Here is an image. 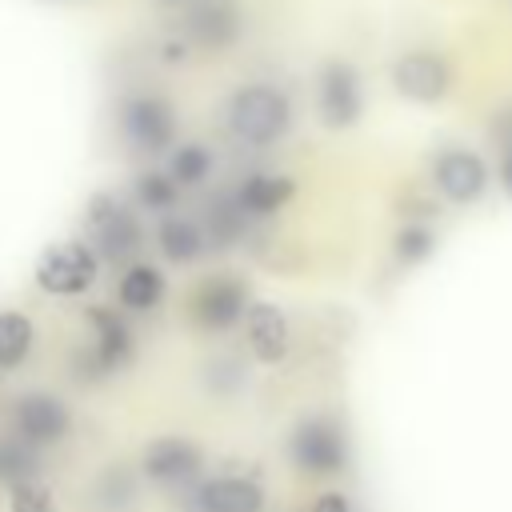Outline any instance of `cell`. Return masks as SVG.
Masks as SVG:
<instances>
[{"mask_svg":"<svg viewBox=\"0 0 512 512\" xmlns=\"http://www.w3.org/2000/svg\"><path fill=\"white\" fill-rule=\"evenodd\" d=\"M100 272V256L92 252V244L84 240H56L44 248L40 264H36V284L52 296H80L92 288Z\"/></svg>","mask_w":512,"mask_h":512,"instance_id":"4","label":"cell"},{"mask_svg":"<svg viewBox=\"0 0 512 512\" xmlns=\"http://www.w3.org/2000/svg\"><path fill=\"white\" fill-rule=\"evenodd\" d=\"M12 424H16V440H24L28 448H48L68 436L72 412L52 392H24L12 408Z\"/></svg>","mask_w":512,"mask_h":512,"instance_id":"10","label":"cell"},{"mask_svg":"<svg viewBox=\"0 0 512 512\" xmlns=\"http://www.w3.org/2000/svg\"><path fill=\"white\" fill-rule=\"evenodd\" d=\"M248 308V292L236 276H208L188 300V312L204 332H228L236 320L248 316Z\"/></svg>","mask_w":512,"mask_h":512,"instance_id":"9","label":"cell"},{"mask_svg":"<svg viewBox=\"0 0 512 512\" xmlns=\"http://www.w3.org/2000/svg\"><path fill=\"white\" fill-rule=\"evenodd\" d=\"M240 212H244V204L236 200V204H224V208H212V244H232L236 236H240Z\"/></svg>","mask_w":512,"mask_h":512,"instance_id":"26","label":"cell"},{"mask_svg":"<svg viewBox=\"0 0 512 512\" xmlns=\"http://www.w3.org/2000/svg\"><path fill=\"white\" fill-rule=\"evenodd\" d=\"M116 296H120V304H124L128 312H148V308H156L160 296H164V276H160L152 264H132V268L120 276Z\"/></svg>","mask_w":512,"mask_h":512,"instance_id":"18","label":"cell"},{"mask_svg":"<svg viewBox=\"0 0 512 512\" xmlns=\"http://www.w3.org/2000/svg\"><path fill=\"white\" fill-rule=\"evenodd\" d=\"M316 112L320 124L340 132L352 128L364 112V88H360V72L348 60H328L316 76Z\"/></svg>","mask_w":512,"mask_h":512,"instance_id":"5","label":"cell"},{"mask_svg":"<svg viewBox=\"0 0 512 512\" xmlns=\"http://www.w3.org/2000/svg\"><path fill=\"white\" fill-rule=\"evenodd\" d=\"M308 512H352V504H348L344 492H320V496L312 500Z\"/></svg>","mask_w":512,"mask_h":512,"instance_id":"27","label":"cell"},{"mask_svg":"<svg viewBox=\"0 0 512 512\" xmlns=\"http://www.w3.org/2000/svg\"><path fill=\"white\" fill-rule=\"evenodd\" d=\"M32 352V320L24 312H0V368L24 364Z\"/></svg>","mask_w":512,"mask_h":512,"instance_id":"19","label":"cell"},{"mask_svg":"<svg viewBox=\"0 0 512 512\" xmlns=\"http://www.w3.org/2000/svg\"><path fill=\"white\" fill-rule=\"evenodd\" d=\"M292 192H296V184L288 180V176H272V172H256V176H248L244 184H240V204H244V212H256V216H268V212H276V208H284L288 200H292Z\"/></svg>","mask_w":512,"mask_h":512,"instance_id":"17","label":"cell"},{"mask_svg":"<svg viewBox=\"0 0 512 512\" xmlns=\"http://www.w3.org/2000/svg\"><path fill=\"white\" fill-rule=\"evenodd\" d=\"M392 84L404 100H416V104H436L448 96L452 88V68L440 52H428V48H416V52H404L396 64H392Z\"/></svg>","mask_w":512,"mask_h":512,"instance_id":"8","label":"cell"},{"mask_svg":"<svg viewBox=\"0 0 512 512\" xmlns=\"http://www.w3.org/2000/svg\"><path fill=\"white\" fill-rule=\"evenodd\" d=\"M432 252H436V232H432L428 224L408 220V224L396 228V240H392V256H396V264H404V268L424 264Z\"/></svg>","mask_w":512,"mask_h":512,"instance_id":"20","label":"cell"},{"mask_svg":"<svg viewBox=\"0 0 512 512\" xmlns=\"http://www.w3.org/2000/svg\"><path fill=\"white\" fill-rule=\"evenodd\" d=\"M136 200L144 208H172L176 204V180L164 172H144L136 180Z\"/></svg>","mask_w":512,"mask_h":512,"instance_id":"25","label":"cell"},{"mask_svg":"<svg viewBox=\"0 0 512 512\" xmlns=\"http://www.w3.org/2000/svg\"><path fill=\"white\" fill-rule=\"evenodd\" d=\"M184 28H188V40L196 44H208V48L232 44L240 36V8L236 0H192L184 12Z\"/></svg>","mask_w":512,"mask_h":512,"instance_id":"14","label":"cell"},{"mask_svg":"<svg viewBox=\"0 0 512 512\" xmlns=\"http://www.w3.org/2000/svg\"><path fill=\"white\" fill-rule=\"evenodd\" d=\"M244 332H248V348L260 364H280L288 356V320L276 304L256 300L244 316Z\"/></svg>","mask_w":512,"mask_h":512,"instance_id":"15","label":"cell"},{"mask_svg":"<svg viewBox=\"0 0 512 512\" xmlns=\"http://www.w3.org/2000/svg\"><path fill=\"white\" fill-rule=\"evenodd\" d=\"M228 128L236 140H244L252 148L276 144L292 128V104L272 84H248L228 104Z\"/></svg>","mask_w":512,"mask_h":512,"instance_id":"1","label":"cell"},{"mask_svg":"<svg viewBox=\"0 0 512 512\" xmlns=\"http://www.w3.org/2000/svg\"><path fill=\"white\" fill-rule=\"evenodd\" d=\"M156 4H164V8H188L192 0H156Z\"/></svg>","mask_w":512,"mask_h":512,"instance_id":"29","label":"cell"},{"mask_svg":"<svg viewBox=\"0 0 512 512\" xmlns=\"http://www.w3.org/2000/svg\"><path fill=\"white\" fill-rule=\"evenodd\" d=\"M212 172V152L204 144H184L172 152V180L176 184H204V176Z\"/></svg>","mask_w":512,"mask_h":512,"instance_id":"23","label":"cell"},{"mask_svg":"<svg viewBox=\"0 0 512 512\" xmlns=\"http://www.w3.org/2000/svg\"><path fill=\"white\" fill-rule=\"evenodd\" d=\"M120 132L140 152H160L176 136V112L164 96H128L120 104Z\"/></svg>","mask_w":512,"mask_h":512,"instance_id":"7","label":"cell"},{"mask_svg":"<svg viewBox=\"0 0 512 512\" xmlns=\"http://www.w3.org/2000/svg\"><path fill=\"white\" fill-rule=\"evenodd\" d=\"M88 328H92V344H88V364H92V376H108V372H120L128 360H132V328L112 312V308H88Z\"/></svg>","mask_w":512,"mask_h":512,"instance_id":"12","label":"cell"},{"mask_svg":"<svg viewBox=\"0 0 512 512\" xmlns=\"http://www.w3.org/2000/svg\"><path fill=\"white\" fill-rule=\"evenodd\" d=\"M156 240H160V252H164L172 264L200 260V256H204V248H208L204 228H200V224H192V220H184V216H168V220H160Z\"/></svg>","mask_w":512,"mask_h":512,"instance_id":"16","label":"cell"},{"mask_svg":"<svg viewBox=\"0 0 512 512\" xmlns=\"http://www.w3.org/2000/svg\"><path fill=\"white\" fill-rule=\"evenodd\" d=\"M496 176H500V188H504V192L512 196V140H504V152H500Z\"/></svg>","mask_w":512,"mask_h":512,"instance_id":"28","label":"cell"},{"mask_svg":"<svg viewBox=\"0 0 512 512\" xmlns=\"http://www.w3.org/2000/svg\"><path fill=\"white\" fill-rule=\"evenodd\" d=\"M288 460L304 476H336L348 468V436L332 416H304L288 432Z\"/></svg>","mask_w":512,"mask_h":512,"instance_id":"2","label":"cell"},{"mask_svg":"<svg viewBox=\"0 0 512 512\" xmlns=\"http://www.w3.org/2000/svg\"><path fill=\"white\" fill-rule=\"evenodd\" d=\"M192 512H264V488L252 476H208L192 488Z\"/></svg>","mask_w":512,"mask_h":512,"instance_id":"13","label":"cell"},{"mask_svg":"<svg viewBox=\"0 0 512 512\" xmlns=\"http://www.w3.org/2000/svg\"><path fill=\"white\" fill-rule=\"evenodd\" d=\"M92 500H96L100 508L120 512V508H128V504L136 500V480H132L124 468H104V472L92 480Z\"/></svg>","mask_w":512,"mask_h":512,"instance_id":"21","label":"cell"},{"mask_svg":"<svg viewBox=\"0 0 512 512\" xmlns=\"http://www.w3.org/2000/svg\"><path fill=\"white\" fill-rule=\"evenodd\" d=\"M0 480L20 484V480H36V448H28L24 440H0Z\"/></svg>","mask_w":512,"mask_h":512,"instance_id":"22","label":"cell"},{"mask_svg":"<svg viewBox=\"0 0 512 512\" xmlns=\"http://www.w3.org/2000/svg\"><path fill=\"white\" fill-rule=\"evenodd\" d=\"M140 468L160 488H196L200 468H204V452L188 436H156L144 444Z\"/></svg>","mask_w":512,"mask_h":512,"instance_id":"6","label":"cell"},{"mask_svg":"<svg viewBox=\"0 0 512 512\" xmlns=\"http://www.w3.org/2000/svg\"><path fill=\"white\" fill-rule=\"evenodd\" d=\"M8 512H56L52 488L44 480H20L8 488Z\"/></svg>","mask_w":512,"mask_h":512,"instance_id":"24","label":"cell"},{"mask_svg":"<svg viewBox=\"0 0 512 512\" xmlns=\"http://www.w3.org/2000/svg\"><path fill=\"white\" fill-rule=\"evenodd\" d=\"M84 232L100 260H128L140 252V224L136 216L108 192H96L84 208Z\"/></svg>","mask_w":512,"mask_h":512,"instance_id":"3","label":"cell"},{"mask_svg":"<svg viewBox=\"0 0 512 512\" xmlns=\"http://www.w3.org/2000/svg\"><path fill=\"white\" fill-rule=\"evenodd\" d=\"M436 192L448 204H476L488 192V168L472 148H444L432 160Z\"/></svg>","mask_w":512,"mask_h":512,"instance_id":"11","label":"cell"}]
</instances>
